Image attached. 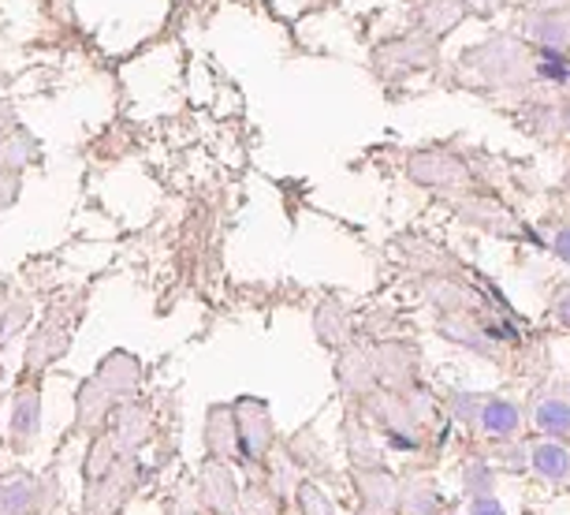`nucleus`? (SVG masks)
<instances>
[{
  "instance_id": "1",
  "label": "nucleus",
  "mask_w": 570,
  "mask_h": 515,
  "mask_svg": "<svg viewBox=\"0 0 570 515\" xmlns=\"http://www.w3.org/2000/svg\"><path fill=\"white\" fill-rule=\"evenodd\" d=\"M525 464H530V470L541 482H548V486H559V482L570 478V445L556 441V437H541V441L530 445Z\"/></svg>"
},
{
  "instance_id": "2",
  "label": "nucleus",
  "mask_w": 570,
  "mask_h": 515,
  "mask_svg": "<svg viewBox=\"0 0 570 515\" xmlns=\"http://www.w3.org/2000/svg\"><path fill=\"white\" fill-rule=\"evenodd\" d=\"M525 426V411L514 400H503V396H492V400L481 404L478 411V429L485 437H497V441H508Z\"/></svg>"
},
{
  "instance_id": "3",
  "label": "nucleus",
  "mask_w": 570,
  "mask_h": 515,
  "mask_svg": "<svg viewBox=\"0 0 570 515\" xmlns=\"http://www.w3.org/2000/svg\"><path fill=\"white\" fill-rule=\"evenodd\" d=\"M530 426L541 437H556V441H567L570 437V396L548 392L533 404L530 411Z\"/></svg>"
},
{
  "instance_id": "4",
  "label": "nucleus",
  "mask_w": 570,
  "mask_h": 515,
  "mask_svg": "<svg viewBox=\"0 0 570 515\" xmlns=\"http://www.w3.org/2000/svg\"><path fill=\"white\" fill-rule=\"evenodd\" d=\"M41 429V396L38 392H19L12 400V415H8V434L19 445L35 441V434Z\"/></svg>"
},
{
  "instance_id": "5",
  "label": "nucleus",
  "mask_w": 570,
  "mask_h": 515,
  "mask_svg": "<svg viewBox=\"0 0 570 515\" xmlns=\"http://www.w3.org/2000/svg\"><path fill=\"white\" fill-rule=\"evenodd\" d=\"M38 501V486L35 478L27 475H12L0 482V515H30Z\"/></svg>"
},
{
  "instance_id": "6",
  "label": "nucleus",
  "mask_w": 570,
  "mask_h": 515,
  "mask_svg": "<svg viewBox=\"0 0 570 515\" xmlns=\"http://www.w3.org/2000/svg\"><path fill=\"white\" fill-rule=\"evenodd\" d=\"M466 515H508V512H503V504L492 497V493H478V497L470 501Z\"/></svg>"
},
{
  "instance_id": "7",
  "label": "nucleus",
  "mask_w": 570,
  "mask_h": 515,
  "mask_svg": "<svg viewBox=\"0 0 570 515\" xmlns=\"http://www.w3.org/2000/svg\"><path fill=\"white\" fill-rule=\"evenodd\" d=\"M552 254H556L563 265H570V224H563V229H556V235H552Z\"/></svg>"
},
{
  "instance_id": "8",
  "label": "nucleus",
  "mask_w": 570,
  "mask_h": 515,
  "mask_svg": "<svg viewBox=\"0 0 570 515\" xmlns=\"http://www.w3.org/2000/svg\"><path fill=\"white\" fill-rule=\"evenodd\" d=\"M556 318L570 329V288H559V295H556Z\"/></svg>"
},
{
  "instance_id": "9",
  "label": "nucleus",
  "mask_w": 570,
  "mask_h": 515,
  "mask_svg": "<svg viewBox=\"0 0 570 515\" xmlns=\"http://www.w3.org/2000/svg\"><path fill=\"white\" fill-rule=\"evenodd\" d=\"M563 120H567V127H570V101H567V109H563Z\"/></svg>"
}]
</instances>
